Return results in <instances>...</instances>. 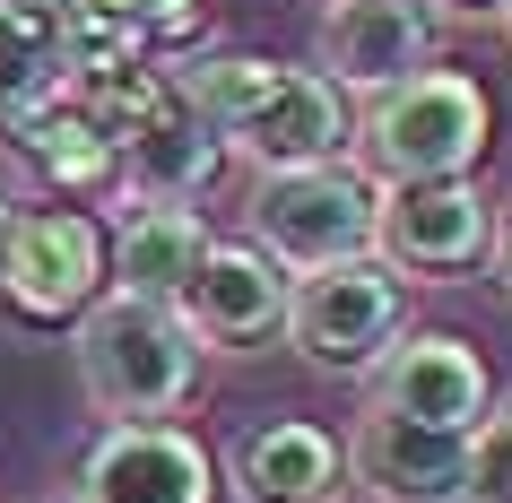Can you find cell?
I'll return each instance as SVG.
<instances>
[{
  "label": "cell",
  "mask_w": 512,
  "mask_h": 503,
  "mask_svg": "<svg viewBox=\"0 0 512 503\" xmlns=\"http://www.w3.org/2000/svg\"><path fill=\"white\" fill-rule=\"evenodd\" d=\"M79 391L96 417L113 425H148V417H174L200 382V347L191 330L174 321V304H148V295H96L79 313Z\"/></svg>",
  "instance_id": "7a4b0ae2"
},
{
  "label": "cell",
  "mask_w": 512,
  "mask_h": 503,
  "mask_svg": "<svg viewBox=\"0 0 512 503\" xmlns=\"http://www.w3.org/2000/svg\"><path fill=\"white\" fill-rule=\"evenodd\" d=\"M400 330H408V287L365 252V261H330L313 278H296L278 339H296L304 365H322V373H374Z\"/></svg>",
  "instance_id": "5b68a950"
},
{
  "label": "cell",
  "mask_w": 512,
  "mask_h": 503,
  "mask_svg": "<svg viewBox=\"0 0 512 503\" xmlns=\"http://www.w3.org/2000/svg\"><path fill=\"white\" fill-rule=\"evenodd\" d=\"M217 148H235L252 174H296V165H339L356 148V113L339 105V87L322 70H278L270 96L243 113L235 131L217 139Z\"/></svg>",
  "instance_id": "8fae6325"
},
{
  "label": "cell",
  "mask_w": 512,
  "mask_h": 503,
  "mask_svg": "<svg viewBox=\"0 0 512 503\" xmlns=\"http://www.w3.org/2000/svg\"><path fill=\"white\" fill-rule=\"evenodd\" d=\"M434 9H452V18H495L504 0H434Z\"/></svg>",
  "instance_id": "44dd1931"
},
{
  "label": "cell",
  "mask_w": 512,
  "mask_h": 503,
  "mask_svg": "<svg viewBox=\"0 0 512 503\" xmlns=\"http://www.w3.org/2000/svg\"><path fill=\"white\" fill-rule=\"evenodd\" d=\"M270 79H278V61H261V53H217V61H191V70H183L174 87H183V105L200 113V122H209L217 139H226V131L243 122V113L270 96Z\"/></svg>",
  "instance_id": "ac0fdd59"
},
{
  "label": "cell",
  "mask_w": 512,
  "mask_h": 503,
  "mask_svg": "<svg viewBox=\"0 0 512 503\" xmlns=\"http://www.w3.org/2000/svg\"><path fill=\"white\" fill-rule=\"evenodd\" d=\"M486 87L469 70H417V79L365 96L356 113V174L374 191L408 183H469L486 157Z\"/></svg>",
  "instance_id": "6da1fadb"
},
{
  "label": "cell",
  "mask_w": 512,
  "mask_h": 503,
  "mask_svg": "<svg viewBox=\"0 0 512 503\" xmlns=\"http://www.w3.org/2000/svg\"><path fill=\"white\" fill-rule=\"evenodd\" d=\"M209 217L191 200H131L122 226L105 235V287L113 295H148V304H174L191 287V269L209 252Z\"/></svg>",
  "instance_id": "5bb4252c"
},
{
  "label": "cell",
  "mask_w": 512,
  "mask_h": 503,
  "mask_svg": "<svg viewBox=\"0 0 512 503\" xmlns=\"http://www.w3.org/2000/svg\"><path fill=\"white\" fill-rule=\"evenodd\" d=\"M9 139H18L27 165L44 174V183H61V191H105L113 183V148H105V131H96L79 105L27 113V122H9Z\"/></svg>",
  "instance_id": "e0dca14e"
},
{
  "label": "cell",
  "mask_w": 512,
  "mask_h": 503,
  "mask_svg": "<svg viewBox=\"0 0 512 503\" xmlns=\"http://www.w3.org/2000/svg\"><path fill=\"white\" fill-rule=\"evenodd\" d=\"M434 53V9L426 0H330L322 9V79L382 96L417 79Z\"/></svg>",
  "instance_id": "7c38bea8"
},
{
  "label": "cell",
  "mask_w": 512,
  "mask_h": 503,
  "mask_svg": "<svg viewBox=\"0 0 512 503\" xmlns=\"http://www.w3.org/2000/svg\"><path fill=\"white\" fill-rule=\"evenodd\" d=\"M9 217H18V209H9V191H0V243H9Z\"/></svg>",
  "instance_id": "603a6c76"
},
{
  "label": "cell",
  "mask_w": 512,
  "mask_h": 503,
  "mask_svg": "<svg viewBox=\"0 0 512 503\" xmlns=\"http://www.w3.org/2000/svg\"><path fill=\"white\" fill-rule=\"evenodd\" d=\"M70 503H217V460L183 425H105L79 460V495Z\"/></svg>",
  "instance_id": "9c48e42d"
},
{
  "label": "cell",
  "mask_w": 512,
  "mask_h": 503,
  "mask_svg": "<svg viewBox=\"0 0 512 503\" xmlns=\"http://www.w3.org/2000/svg\"><path fill=\"white\" fill-rule=\"evenodd\" d=\"M235 495L243 503H339L348 460L313 417H270L235 443Z\"/></svg>",
  "instance_id": "9a60e30c"
},
{
  "label": "cell",
  "mask_w": 512,
  "mask_h": 503,
  "mask_svg": "<svg viewBox=\"0 0 512 503\" xmlns=\"http://www.w3.org/2000/svg\"><path fill=\"white\" fill-rule=\"evenodd\" d=\"M70 96V53H61L53 0H0V131Z\"/></svg>",
  "instance_id": "2e32d148"
},
{
  "label": "cell",
  "mask_w": 512,
  "mask_h": 503,
  "mask_svg": "<svg viewBox=\"0 0 512 503\" xmlns=\"http://www.w3.org/2000/svg\"><path fill=\"white\" fill-rule=\"evenodd\" d=\"M495 261H504V278H512V217L495 226Z\"/></svg>",
  "instance_id": "7402d4cb"
},
{
  "label": "cell",
  "mask_w": 512,
  "mask_h": 503,
  "mask_svg": "<svg viewBox=\"0 0 512 503\" xmlns=\"http://www.w3.org/2000/svg\"><path fill=\"white\" fill-rule=\"evenodd\" d=\"M243 217H252L243 243H261L287 278H313L330 261H365L374 252V183L348 157L339 165H296V174H261Z\"/></svg>",
  "instance_id": "3957f363"
},
{
  "label": "cell",
  "mask_w": 512,
  "mask_h": 503,
  "mask_svg": "<svg viewBox=\"0 0 512 503\" xmlns=\"http://www.w3.org/2000/svg\"><path fill=\"white\" fill-rule=\"evenodd\" d=\"M217 131L183 105V87L157 79L122 122H113V183L122 200H200L217 183Z\"/></svg>",
  "instance_id": "30bf717a"
},
{
  "label": "cell",
  "mask_w": 512,
  "mask_h": 503,
  "mask_svg": "<svg viewBox=\"0 0 512 503\" xmlns=\"http://www.w3.org/2000/svg\"><path fill=\"white\" fill-rule=\"evenodd\" d=\"M365 408H391V417L434 425V434H469V425L495 408V373H486V356L469 339H452V330H400V339L382 347Z\"/></svg>",
  "instance_id": "ba28073f"
},
{
  "label": "cell",
  "mask_w": 512,
  "mask_h": 503,
  "mask_svg": "<svg viewBox=\"0 0 512 503\" xmlns=\"http://www.w3.org/2000/svg\"><path fill=\"white\" fill-rule=\"evenodd\" d=\"M0 295L35 321H79L105 295V226L87 209H18L0 243Z\"/></svg>",
  "instance_id": "8992f818"
},
{
  "label": "cell",
  "mask_w": 512,
  "mask_h": 503,
  "mask_svg": "<svg viewBox=\"0 0 512 503\" xmlns=\"http://www.w3.org/2000/svg\"><path fill=\"white\" fill-rule=\"evenodd\" d=\"M374 261L400 287H452L495 261V200L478 183L374 191Z\"/></svg>",
  "instance_id": "277c9868"
},
{
  "label": "cell",
  "mask_w": 512,
  "mask_h": 503,
  "mask_svg": "<svg viewBox=\"0 0 512 503\" xmlns=\"http://www.w3.org/2000/svg\"><path fill=\"white\" fill-rule=\"evenodd\" d=\"M495 27H504V35H512V0H504V9H495Z\"/></svg>",
  "instance_id": "cb8c5ba5"
},
{
  "label": "cell",
  "mask_w": 512,
  "mask_h": 503,
  "mask_svg": "<svg viewBox=\"0 0 512 503\" xmlns=\"http://www.w3.org/2000/svg\"><path fill=\"white\" fill-rule=\"evenodd\" d=\"M460 443L469 434H434L391 408H365L339 460H348V486H365L374 503H460Z\"/></svg>",
  "instance_id": "4fadbf2b"
},
{
  "label": "cell",
  "mask_w": 512,
  "mask_h": 503,
  "mask_svg": "<svg viewBox=\"0 0 512 503\" xmlns=\"http://www.w3.org/2000/svg\"><path fill=\"white\" fill-rule=\"evenodd\" d=\"M287 269L261 252V243H209L191 287L174 295V321L191 330V347H217V356H252L287 330Z\"/></svg>",
  "instance_id": "52a82bcc"
},
{
  "label": "cell",
  "mask_w": 512,
  "mask_h": 503,
  "mask_svg": "<svg viewBox=\"0 0 512 503\" xmlns=\"http://www.w3.org/2000/svg\"><path fill=\"white\" fill-rule=\"evenodd\" d=\"M122 27H139V35H174V27H191V9L200 0H105Z\"/></svg>",
  "instance_id": "ffe728a7"
},
{
  "label": "cell",
  "mask_w": 512,
  "mask_h": 503,
  "mask_svg": "<svg viewBox=\"0 0 512 503\" xmlns=\"http://www.w3.org/2000/svg\"><path fill=\"white\" fill-rule=\"evenodd\" d=\"M460 503H512V399L469 425V443H460Z\"/></svg>",
  "instance_id": "d6986e66"
}]
</instances>
